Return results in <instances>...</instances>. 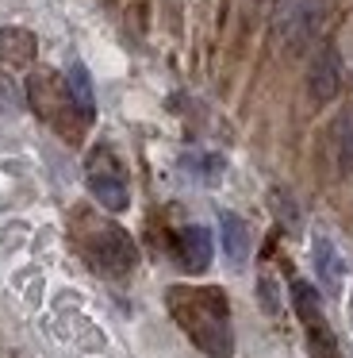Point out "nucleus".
I'll use <instances>...</instances> for the list:
<instances>
[{
	"mask_svg": "<svg viewBox=\"0 0 353 358\" xmlns=\"http://www.w3.org/2000/svg\"><path fill=\"white\" fill-rule=\"evenodd\" d=\"M257 296H261V308H265L269 316L280 312V289H276L273 273H261V278H257Z\"/></svg>",
	"mask_w": 353,
	"mask_h": 358,
	"instance_id": "nucleus-13",
	"label": "nucleus"
},
{
	"mask_svg": "<svg viewBox=\"0 0 353 358\" xmlns=\"http://www.w3.org/2000/svg\"><path fill=\"white\" fill-rule=\"evenodd\" d=\"M273 208H280V220L288 227L299 224V212H296V204H292V196H284V189H273Z\"/></svg>",
	"mask_w": 353,
	"mask_h": 358,
	"instance_id": "nucleus-16",
	"label": "nucleus"
},
{
	"mask_svg": "<svg viewBox=\"0 0 353 358\" xmlns=\"http://www.w3.org/2000/svg\"><path fill=\"white\" fill-rule=\"evenodd\" d=\"M350 324H353V293H350Z\"/></svg>",
	"mask_w": 353,
	"mask_h": 358,
	"instance_id": "nucleus-17",
	"label": "nucleus"
},
{
	"mask_svg": "<svg viewBox=\"0 0 353 358\" xmlns=\"http://www.w3.org/2000/svg\"><path fill=\"white\" fill-rule=\"evenodd\" d=\"M319 16H322V4H319V0H284L280 12H276V27H280L284 43H288L292 50H299V47H303V43L315 35Z\"/></svg>",
	"mask_w": 353,
	"mask_h": 358,
	"instance_id": "nucleus-2",
	"label": "nucleus"
},
{
	"mask_svg": "<svg viewBox=\"0 0 353 358\" xmlns=\"http://www.w3.org/2000/svg\"><path fill=\"white\" fill-rule=\"evenodd\" d=\"M338 81H342V70H338V55H334V50H322V55L311 62V73H307L311 101L326 104L330 96L338 93Z\"/></svg>",
	"mask_w": 353,
	"mask_h": 358,
	"instance_id": "nucleus-6",
	"label": "nucleus"
},
{
	"mask_svg": "<svg viewBox=\"0 0 353 358\" xmlns=\"http://www.w3.org/2000/svg\"><path fill=\"white\" fill-rule=\"evenodd\" d=\"M89 189H92V196H96L100 204H104L107 212H123L127 208V185H123V178L119 173H104V170H96V166H89Z\"/></svg>",
	"mask_w": 353,
	"mask_h": 358,
	"instance_id": "nucleus-8",
	"label": "nucleus"
},
{
	"mask_svg": "<svg viewBox=\"0 0 353 358\" xmlns=\"http://www.w3.org/2000/svg\"><path fill=\"white\" fill-rule=\"evenodd\" d=\"M0 108H4V112H20V108H23V93H20V85H15V81L8 78L4 70H0Z\"/></svg>",
	"mask_w": 353,
	"mask_h": 358,
	"instance_id": "nucleus-14",
	"label": "nucleus"
},
{
	"mask_svg": "<svg viewBox=\"0 0 353 358\" xmlns=\"http://www.w3.org/2000/svg\"><path fill=\"white\" fill-rule=\"evenodd\" d=\"M181 327L192 335L204 355L211 358H230L234 343H230V324H227V301L215 289H173L169 293Z\"/></svg>",
	"mask_w": 353,
	"mask_h": 358,
	"instance_id": "nucleus-1",
	"label": "nucleus"
},
{
	"mask_svg": "<svg viewBox=\"0 0 353 358\" xmlns=\"http://www.w3.org/2000/svg\"><path fill=\"white\" fill-rule=\"evenodd\" d=\"M69 104L77 108V116L81 120H92V112H96V101H92V81H89V70H84L81 62L69 66Z\"/></svg>",
	"mask_w": 353,
	"mask_h": 358,
	"instance_id": "nucleus-9",
	"label": "nucleus"
},
{
	"mask_svg": "<svg viewBox=\"0 0 353 358\" xmlns=\"http://www.w3.org/2000/svg\"><path fill=\"white\" fill-rule=\"evenodd\" d=\"M311 258H315V270H319V281L338 293L342 289V278H345V258L338 255V247L326 239V235H315L311 239Z\"/></svg>",
	"mask_w": 353,
	"mask_h": 358,
	"instance_id": "nucleus-5",
	"label": "nucleus"
},
{
	"mask_svg": "<svg viewBox=\"0 0 353 358\" xmlns=\"http://www.w3.org/2000/svg\"><path fill=\"white\" fill-rule=\"evenodd\" d=\"M176 258H181V266L188 273H204L207 266H211V231L207 227H184L181 235H176Z\"/></svg>",
	"mask_w": 353,
	"mask_h": 358,
	"instance_id": "nucleus-4",
	"label": "nucleus"
},
{
	"mask_svg": "<svg viewBox=\"0 0 353 358\" xmlns=\"http://www.w3.org/2000/svg\"><path fill=\"white\" fill-rule=\"evenodd\" d=\"M92 258H96V266L107 273H127L130 266H135V243H130L119 227H107V231L92 243Z\"/></svg>",
	"mask_w": 353,
	"mask_h": 358,
	"instance_id": "nucleus-3",
	"label": "nucleus"
},
{
	"mask_svg": "<svg viewBox=\"0 0 353 358\" xmlns=\"http://www.w3.org/2000/svg\"><path fill=\"white\" fill-rule=\"evenodd\" d=\"M338 143H342V162L353 166V112L342 116V127H338Z\"/></svg>",
	"mask_w": 353,
	"mask_h": 358,
	"instance_id": "nucleus-15",
	"label": "nucleus"
},
{
	"mask_svg": "<svg viewBox=\"0 0 353 358\" xmlns=\"http://www.w3.org/2000/svg\"><path fill=\"white\" fill-rule=\"evenodd\" d=\"M292 301H296V312L303 324H319L322 320V304H319V289L307 285V281H296L292 285Z\"/></svg>",
	"mask_w": 353,
	"mask_h": 358,
	"instance_id": "nucleus-11",
	"label": "nucleus"
},
{
	"mask_svg": "<svg viewBox=\"0 0 353 358\" xmlns=\"http://www.w3.org/2000/svg\"><path fill=\"white\" fill-rule=\"evenodd\" d=\"M307 350H311V358H342L338 355L334 335H330V327H326V320L307 324Z\"/></svg>",
	"mask_w": 353,
	"mask_h": 358,
	"instance_id": "nucleus-12",
	"label": "nucleus"
},
{
	"mask_svg": "<svg viewBox=\"0 0 353 358\" xmlns=\"http://www.w3.org/2000/svg\"><path fill=\"white\" fill-rule=\"evenodd\" d=\"M219 235H223L227 262L234 266V270H242L246 258H250V231H246L242 216H234V212H223V216H219Z\"/></svg>",
	"mask_w": 353,
	"mask_h": 358,
	"instance_id": "nucleus-7",
	"label": "nucleus"
},
{
	"mask_svg": "<svg viewBox=\"0 0 353 358\" xmlns=\"http://www.w3.org/2000/svg\"><path fill=\"white\" fill-rule=\"evenodd\" d=\"M0 55H4L12 66H27L31 58H35V35H31V31H20V27H8V31H0Z\"/></svg>",
	"mask_w": 353,
	"mask_h": 358,
	"instance_id": "nucleus-10",
	"label": "nucleus"
}]
</instances>
